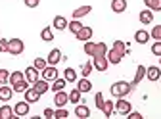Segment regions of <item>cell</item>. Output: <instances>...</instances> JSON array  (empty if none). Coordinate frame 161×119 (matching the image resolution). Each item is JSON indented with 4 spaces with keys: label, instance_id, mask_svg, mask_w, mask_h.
<instances>
[{
    "label": "cell",
    "instance_id": "6da1fadb",
    "mask_svg": "<svg viewBox=\"0 0 161 119\" xmlns=\"http://www.w3.org/2000/svg\"><path fill=\"white\" fill-rule=\"evenodd\" d=\"M109 90H111V96H113V98H125V96L130 94L132 87H130V83H127V81H117V83L111 85Z\"/></svg>",
    "mask_w": 161,
    "mask_h": 119
},
{
    "label": "cell",
    "instance_id": "7a4b0ae2",
    "mask_svg": "<svg viewBox=\"0 0 161 119\" xmlns=\"http://www.w3.org/2000/svg\"><path fill=\"white\" fill-rule=\"evenodd\" d=\"M25 50V42L21 41V38H10V54L12 56H19V54H23Z\"/></svg>",
    "mask_w": 161,
    "mask_h": 119
},
{
    "label": "cell",
    "instance_id": "3957f363",
    "mask_svg": "<svg viewBox=\"0 0 161 119\" xmlns=\"http://www.w3.org/2000/svg\"><path fill=\"white\" fill-rule=\"evenodd\" d=\"M29 110H31V104H29L27 100L17 102V104L14 106V113H15V117H27V115H29Z\"/></svg>",
    "mask_w": 161,
    "mask_h": 119
},
{
    "label": "cell",
    "instance_id": "277c9868",
    "mask_svg": "<svg viewBox=\"0 0 161 119\" xmlns=\"http://www.w3.org/2000/svg\"><path fill=\"white\" fill-rule=\"evenodd\" d=\"M58 69H56V65H46L42 71H40V77H42V79H46V81L48 83H52V81H56V79H58Z\"/></svg>",
    "mask_w": 161,
    "mask_h": 119
},
{
    "label": "cell",
    "instance_id": "5b68a950",
    "mask_svg": "<svg viewBox=\"0 0 161 119\" xmlns=\"http://www.w3.org/2000/svg\"><path fill=\"white\" fill-rule=\"evenodd\" d=\"M67 102H69V92H65V90L54 92V104H56V108H64Z\"/></svg>",
    "mask_w": 161,
    "mask_h": 119
},
{
    "label": "cell",
    "instance_id": "8992f818",
    "mask_svg": "<svg viewBox=\"0 0 161 119\" xmlns=\"http://www.w3.org/2000/svg\"><path fill=\"white\" fill-rule=\"evenodd\" d=\"M115 110H117V113H119V115H127V113L132 110V106H130V102H129V100H125V98H117Z\"/></svg>",
    "mask_w": 161,
    "mask_h": 119
},
{
    "label": "cell",
    "instance_id": "52a82bcc",
    "mask_svg": "<svg viewBox=\"0 0 161 119\" xmlns=\"http://www.w3.org/2000/svg\"><path fill=\"white\" fill-rule=\"evenodd\" d=\"M92 64H94V69H96V71H108V67H109L108 56H98V58H92Z\"/></svg>",
    "mask_w": 161,
    "mask_h": 119
},
{
    "label": "cell",
    "instance_id": "ba28073f",
    "mask_svg": "<svg viewBox=\"0 0 161 119\" xmlns=\"http://www.w3.org/2000/svg\"><path fill=\"white\" fill-rule=\"evenodd\" d=\"M106 56H108V62H109V64H115V65L121 64V60L125 58V54H123V52H119L117 48H109Z\"/></svg>",
    "mask_w": 161,
    "mask_h": 119
},
{
    "label": "cell",
    "instance_id": "9c48e42d",
    "mask_svg": "<svg viewBox=\"0 0 161 119\" xmlns=\"http://www.w3.org/2000/svg\"><path fill=\"white\" fill-rule=\"evenodd\" d=\"M92 35H94V31H92V27H85L83 25V29H80L75 37H77V41H80V42H86V41H90L92 38Z\"/></svg>",
    "mask_w": 161,
    "mask_h": 119
},
{
    "label": "cell",
    "instance_id": "30bf717a",
    "mask_svg": "<svg viewBox=\"0 0 161 119\" xmlns=\"http://www.w3.org/2000/svg\"><path fill=\"white\" fill-rule=\"evenodd\" d=\"M150 33L146 31V29H138L136 33H134V42H138V44H148V41H150Z\"/></svg>",
    "mask_w": 161,
    "mask_h": 119
},
{
    "label": "cell",
    "instance_id": "8fae6325",
    "mask_svg": "<svg viewBox=\"0 0 161 119\" xmlns=\"http://www.w3.org/2000/svg\"><path fill=\"white\" fill-rule=\"evenodd\" d=\"M67 25H69V21L64 15H56L52 21V29H56V31H64V29H67Z\"/></svg>",
    "mask_w": 161,
    "mask_h": 119
},
{
    "label": "cell",
    "instance_id": "7c38bea8",
    "mask_svg": "<svg viewBox=\"0 0 161 119\" xmlns=\"http://www.w3.org/2000/svg\"><path fill=\"white\" fill-rule=\"evenodd\" d=\"M23 96H25V100H27L29 104H35V102H38V100H40V96H42V94L36 92V88L33 87V88H27V90L23 92Z\"/></svg>",
    "mask_w": 161,
    "mask_h": 119
},
{
    "label": "cell",
    "instance_id": "4fadbf2b",
    "mask_svg": "<svg viewBox=\"0 0 161 119\" xmlns=\"http://www.w3.org/2000/svg\"><path fill=\"white\" fill-rule=\"evenodd\" d=\"M138 19H140V23H142V25H150L153 21V12L150 8H146V10H142V12L138 14Z\"/></svg>",
    "mask_w": 161,
    "mask_h": 119
},
{
    "label": "cell",
    "instance_id": "5bb4252c",
    "mask_svg": "<svg viewBox=\"0 0 161 119\" xmlns=\"http://www.w3.org/2000/svg\"><path fill=\"white\" fill-rule=\"evenodd\" d=\"M159 77H161V69L157 65L146 67V79H148V81H159Z\"/></svg>",
    "mask_w": 161,
    "mask_h": 119
},
{
    "label": "cell",
    "instance_id": "9a60e30c",
    "mask_svg": "<svg viewBox=\"0 0 161 119\" xmlns=\"http://www.w3.org/2000/svg\"><path fill=\"white\" fill-rule=\"evenodd\" d=\"M77 88H79L80 92H83V94L90 92V90H92V83H90V79H88V77L79 79V81H77Z\"/></svg>",
    "mask_w": 161,
    "mask_h": 119
},
{
    "label": "cell",
    "instance_id": "2e32d148",
    "mask_svg": "<svg viewBox=\"0 0 161 119\" xmlns=\"http://www.w3.org/2000/svg\"><path fill=\"white\" fill-rule=\"evenodd\" d=\"M33 87H35V88H36V92H40V94H46V92L50 90V83L46 81V79H42V77H40L38 81H35V83H33Z\"/></svg>",
    "mask_w": 161,
    "mask_h": 119
},
{
    "label": "cell",
    "instance_id": "e0dca14e",
    "mask_svg": "<svg viewBox=\"0 0 161 119\" xmlns=\"http://www.w3.org/2000/svg\"><path fill=\"white\" fill-rule=\"evenodd\" d=\"M59 60H62V50H59V48H52L48 58H46V62L50 65H56V64H59Z\"/></svg>",
    "mask_w": 161,
    "mask_h": 119
},
{
    "label": "cell",
    "instance_id": "ac0fdd59",
    "mask_svg": "<svg viewBox=\"0 0 161 119\" xmlns=\"http://www.w3.org/2000/svg\"><path fill=\"white\" fill-rule=\"evenodd\" d=\"M142 79H146V67H144V65H138V67H136V75H134V79H132L130 87H132V88L138 87V83L142 81Z\"/></svg>",
    "mask_w": 161,
    "mask_h": 119
},
{
    "label": "cell",
    "instance_id": "d6986e66",
    "mask_svg": "<svg viewBox=\"0 0 161 119\" xmlns=\"http://www.w3.org/2000/svg\"><path fill=\"white\" fill-rule=\"evenodd\" d=\"M12 96H14L12 85H2V87H0V100H2V102H8Z\"/></svg>",
    "mask_w": 161,
    "mask_h": 119
},
{
    "label": "cell",
    "instance_id": "ffe728a7",
    "mask_svg": "<svg viewBox=\"0 0 161 119\" xmlns=\"http://www.w3.org/2000/svg\"><path fill=\"white\" fill-rule=\"evenodd\" d=\"M25 79H27L29 83H35V81H38V79H40V73H38V69H36L35 65L27 67V69H25Z\"/></svg>",
    "mask_w": 161,
    "mask_h": 119
},
{
    "label": "cell",
    "instance_id": "44dd1931",
    "mask_svg": "<svg viewBox=\"0 0 161 119\" xmlns=\"http://www.w3.org/2000/svg\"><path fill=\"white\" fill-rule=\"evenodd\" d=\"M75 115H77L79 119H88V117H90V110H88V106H85V104H77V108H75Z\"/></svg>",
    "mask_w": 161,
    "mask_h": 119
},
{
    "label": "cell",
    "instance_id": "7402d4cb",
    "mask_svg": "<svg viewBox=\"0 0 161 119\" xmlns=\"http://www.w3.org/2000/svg\"><path fill=\"white\" fill-rule=\"evenodd\" d=\"M127 0H111V10L115 12V14H123L125 10H127Z\"/></svg>",
    "mask_w": 161,
    "mask_h": 119
},
{
    "label": "cell",
    "instance_id": "603a6c76",
    "mask_svg": "<svg viewBox=\"0 0 161 119\" xmlns=\"http://www.w3.org/2000/svg\"><path fill=\"white\" fill-rule=\"evenodd\" d=\"M92 12V6H80L77 10H73V19H80V17H85Z\"/></svg>",
    "mask_w": 161,
    "mask_h": 119
},
{
    "label": "cell",
    "instance_id": "cb8c5ba5",
    "mask_svg": "<svg viewBox=\"0 0 161 119\" xmlns=\"http://www.w3.org/2000/svg\"><path fill=\"white\" fill-rule=\"evenodd\" d=\"M15 113H14V108H10L8 104H4L0 108V119H14Z\"/></svg>",
    "mask_w": 161,
    "mask_h": 119
},
{
    "label": "cell",
    "instance_id": "d4e9b609",
    "mask_svg": "<svg viewBox=\"0 0 161 119\" xmlns=\"http://www.w3.org/2000/svg\"><path fill=\"white\" fill-rule=\"evenodd\" d=\"M108 50H109V48L106 46V42H96L92 58H98V56H106V54H108Z\"/></svg>",
    "mask_w": 161,
    "mask_h": 119
},
{
    "label": "cell",
    "instance_id": "484cf974",
    "mask_svg": "<svg viewBox=\"0 0 161 119\" xmlns=\"http://www.w3.org/2000/svg\"><path fill=\"white\" fill-rule=\"evenodd\" d=\"M64 79H65L67 83H75V81H79V79H77V71H75L73 67H67V69L64 71Z\"/></svg>",
    "mask_w": 161,
    "mask_h": 119
},
{
    "label": "cell",
    "instance_id": "4316f807",
    "mask_svg": "<svg viewBox=\"0 0 161 119\" xmlns=\"http://www.w3.org/2000/svg\"><path fill=\"white\" fill-rule=\"evenodd\" d=\"M12 88H14V92H25L29 88V81H27V79H21L19 83L12 85Z\"/></svg>",
    "mask_w": 161,
    "mask_h": 119
},
{
    "label": "cell",
    "instance_id": "83f0119b",
    "mask_svg": "<svg viewBox=\"0 0 161 119\" xmlns=\"http://www.w3.org/2000/svg\"><path fill=\"white\" fill-rule=\"evenodd\" d=\"M65 85H67V81L65 79H56V81H52V92H58V90H64L65 88Z\"/></svg>",
    "mask_w": 161,
    "mask_h": 119
},
{
    "label": "cell",
    "instance_id": "f1b7e54d",
    "mask_svg": "<svg viewBox=\"0 0 161 119\" xmlns=\"http://www.w3.org/2000/svg\"><path fill=\"white\" fill-rule=\"evenodd\" d=\"M40 38H42L44 42H52V41H54L52 27H44V29H42V33H40Z\"/></svg>",
    "mask_w": 161,
    "mask_h": 119
},
{
    "label": "cell",
    "instance_id": "f546056e",
    "mask_svg": "<svg viewBox=\"0 0 161 119\" xmlns=\"http://www.w3.org/2000/svg\"><path fill=\"white\" fill-rule=\"evenodd\" d=\"M80 98H83V92H80L79 88H73V90L69 92V102H71V104H79Z\"/></svg>",
    "mask_w": 161,
    "mask_h": 119
},
{
    "label": "cell",
    "instance_id": "4dcf8cb0",
    "mask_svg": "<svg viewBox=\"0 0 161 119\" xmlns=\"http://www.w3.org/2000/svg\"><path fill=\"white\" fill-rule=\"evenodd\" d=\"M144 4L152 12H161V0H144Z\"/></svg>",
    "mask_w": 161,
    "mask_h": 119
},
{
    "label": "cell",
    "instance_id": "1f68e13d",
    "mask_svg": "<svg viewBox=\"0 0 161 119\" xmlns=\"http://www.w3.org/2000/svg\"><path fill=\"white\" fill-rule=\"evenodd\" d=\"M67 29L73 33V35H77L80 29H83V23H80V19H73V21H69V25H67Z\"/></svg>",
    "mask_w": 161,
    "mask_h": 119
},
{
    "label": "cell",
    "instance_id": "d6a6232c",
    "mask_svg": "<svg viewBox=\"0 0 161 119\" xmlns=\"http://www.w3.org/2000/svg\"><path fill=\"white\" fill-rule=\"evenodd\" d=\"M113 110H115V104H113L111 100H106V102H104V108H102V113H104L106 117H111Z\"/></svg>",
    "mask_w": 161,
    "mask_h": 119
},
{
    "label": "cell",
    "instance_id": "836d02e7",
    "mask_svg": "<svg viewBox=\"0 0 161 119\" xmlns=\"http://www.w3.org/2000/svg\"><path fill=\"white\" fill-rule=\"evenodd\" d=\"M21 79H25V73H23V71H14V73H10V85L19 83Z\"/></svg>",
    "mask_w": 161,
    "mask_h": 119
},
{
    "label": "cell",
    "instance_id": "e575fe53",
    "mask_svg": "<svg viewBox=\"0 0 161 119\" xmlns=\"http://www.w3.org/2000/svg\"><path fill=\"white\" fill-rule=\"evenodd\" d=\"M92 71H94V64H92V62H86V64H83V67H80V73H83V77H90Z\"/></svg>",
    "mask_w": 161,
    "mask_h": 119
},
{
    "label": "cell",
    "instance_id": "d590c367",
    "mask_svg": "<svg viewBox=\"0 0 161 119\" xmlns=\"http://www.w3.org/2000/svg\"><path fill=\"white\" fill-rule=\"evenodd\" d=\"M33 65L38 69V71H42L46 65H48V62H46V60L44 58H35V62H33Z\"/></svg>",
    "mask_w": 161,
    "mask_h": 119
},
{
    "label": "cell",
    "instance_id": "8d00e7d4",
    "mask_svg": "<svg viewBox=\"0 0 161 119\" xmlns=\"http://www.w3.org/2000/svg\"><path fill=\"white\" fill-rule=\"evenodd\" d=\"M8 83H10V71L0 69V85H8Z\"/></svg>",
    "mask_w": 161,
    "mask_h": 119
},
{
    "label": "cell",
    "instance_id": "74e56055",
    "mask_svg": "<svg viewBox=\"0 0 161 119\" xmlns=\"http://www.w3.org/2000/svg\"><path fill=\"white\" fill-rule=\"evenodd\" d=\"M150 37L155 38V41H161V25H155V27L150 31Z\"/></svg>",
    "mask_w": 161,
    "mask_h": 119
},
{
    "label": "cell",
    "instance_id": "f35d334b",
    "mask_svg": "<svg viewBox=\"0 0 161 119\" xmlns=\"http://www.w3.org/2000/svg\"><path fill=\"white\" fill-rule=\"evenodd\" d=\"M94 46H96V42L86 41V42H85V54H86V56H92V54H94Z\"/></svg>",
    "mask_w": 161,
    "mask_h": 119
},
{
    "label": "cell",
    "instance_id": "ab89813d",
    "mask_svg": "<svg viewBox=\"0 0 161 119\" xmlns=\"http://www.w3.org/2000/svg\"><path fill=\"white\" fill-rule=\"evenodd\" d=\"M113 48H117L119 52H123V54L129 52V50H127V44H125L123 41H115V42H113Z\"/></svg>",
    "mask_w": 161,
    "mask_h": 119
},
{
    "label": "cell",
    "instance_id": "60d3db41",
    "mask_svg": "<svg viewBox=\"0 0 161 119\" xmlns=\"http://www.w3.org/2000/svg\"><path fill=\"white\" fill-rule=\"evenodd\" d=\"M54 117H58V119H65V117H69V111L64 110V108H58L56 113H54Z\"/></svg>",
    "mask_w": 161,
    "mask_h": 119
},
{
    "label": "cell",
    "instance_id": "b9f144b4",
    "mask_svg": "<svg viewBox=\"0 0 161 119\" xmlns=\"http://www.w3.org/2000/svg\"><path fill=\"white\" fill-rule=\"evenodd\" d=\"M94 102H96V108H98V110H102V108H104V102H106V100H104V96H102V92H98V94H96V98H94Z\"/></svg>",
    "mask_w": 161,
    "mask_h": 119
},
{
    "label": "cell",
    "instance_id": "7bdbcfd3",
    "mask_svg": "<svg viewBox=\"0 0 161 119\" xmlns=\"http://www.w3.org/2000/svg\"><path fill=\"white\" fill-rule=\"evenodd\" d=\"M10 50V38H0V52Z\"/></svg>",
    "mask_w": 161,
    "mask_h": 119
},
{
    "label": "cell",
    "instance_id": "ee69618b",
    "mask_svg": "<svg viewBox=\"0 0 161 119\" xmlns=\"http://www.w3.org/2000/svg\"><path fill=\"white\" fill-rule=\"evenodd\" d=\"M152 54L153 56H161V41H155L152 44Z\"/></svg>",
    "mask_w": 161,
    "mask_h": 119
},
{
    "label": "cell",
    "instance_id": "f6af8a7d",
    "mask_svg": "<svg viewBox=\"0 0 161 119\" xmlns=\"http://www.w3.org/2000/svg\"><path fill=\"white\" fill-rule=\"evenodd\" d=\"M23 2H25L27 8H36V6L40 4V0H23Z\"/></svg>",
    "mask_w": 161,
    "mask_h": 119
},
{
    "label": "cell",
    "instance_id": "bcb514c9",
    "mask_svg": "<svg viewBox=\"0 0 161 119\" xmlns=\"http://www.w3.org/2000/svg\"><path fill=\"white\" fill-rule=\"evenodd\" d=\"M127 117L129 119H142V113H140V111H129Z\"/></svg>",
    "mask_w": 161,
    "mask_h": 119
},
{
    "label": "cell",
    "instance_id": "7dc6e473",
    "mask_svg": "<svg viewBox=\"0 0 161 119\" xmlns=\"http://www.w3.org/2000/svg\"><path fill=\"white\" fill-rule=\"evenodd\" d=\"M54 113H56V110H50V108H46V110H44V117H46V119H52V117H54Z\"/></svg>",
    "mask_w": 161,
    "mask_h": 119
},
{
    "label": "cell",
    "instance_id": "c3c4849f",
    "mask_svg": "<svg viewBox=\"0 0 161 119\" xmlns=\"http://www.w3.org/2000/svg\"><path fill=\"white\" fill-rule=\"evenodd\" d=\"M159 65H161V56H159Z\"/></svg>",
    "mask_w": 161,
    "mask_h": 119
},
{
    "label": "cell",
    "instance_id": "681fc988",
    "mask_svg": "<svg viewBox=\"0 0 161 119\" xmlns=\"http://www.w3.org/2000/svg\"><path fill=\"white\" fill-rule=\"evenodd\" d=\"M159 83H161V77H159Z\"/></svg>",
    "mask_w": 161,
    "mask_h": 119
}]
</instances>
